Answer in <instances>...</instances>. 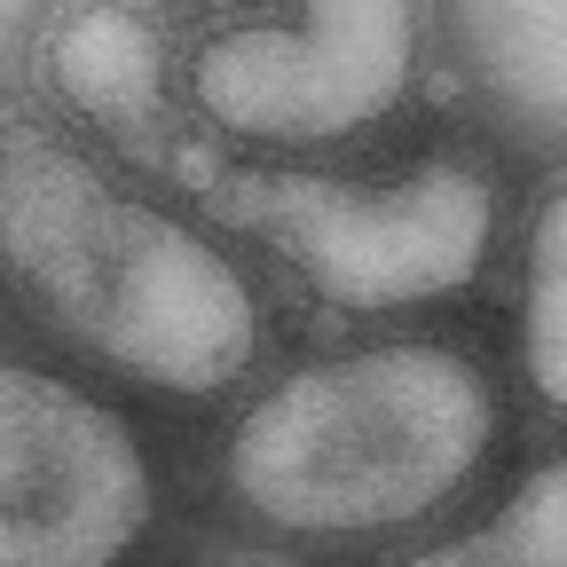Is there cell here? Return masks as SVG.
I'll return each instance as SVG.
<instances>
[{"instance_id":"52a82bcc","label":"cell","mask_w":567,"mask_h":567,"mask_svg":"<svg viewBox=\"0 0 567 567\" xmlns=\"http://www.w3.org/2000/svg\"><path fill=\"white\" fill-rule=\"evenodd\" d=\"M520 363L544 410L567 402V221H559V174H544L528 205V260H520Z\"/></svg>"},{"instance_id":"8992f818","label":"cell","mask_w":567,"mask_h":567,"mask_svg":"<svg viewBox=\"0 0 567 567\" xmlns=\"http://www.w3.org/2000/svg\"><path fill=\"white\" fill-rule=\"evenodd\" d=\"M434 24H450L434 40L465 71L473 126L496 151L551 158L559 151V95H567V17L551 0H481V9H450Z\"/></svg>"},{"instance_id":"277c9868","label":"cell","mask_w":567,"mask_h":567,"mask_svg":"<svg viewBox=\"0 0 567 567\" xmlns=\"http://www.w3.org/2000/svg\"><path fill=\"white\" fill-rule=\"evenodd\" d=\"M434 17L394 0L229 9L174 32V111L205 151L268 166H347L394 142L417 103Z\"/></svg>"},{"instance_id":"5b68a950","label":"cell","mask_w":567,"mask_h":567,"mask_svg":"<svg viewBox=\"0 0 567 567\" xmlns=\"http://www.w3.org/2000/svg\"><path fill=\"white\" fill-rule=\"evenodd\" d=\"M9 551L32 559H111L158 513V465L134 425L40 363H9Z\"/></svg>"},{"instance_id":"3957f363","label":"cell","mask_w":567,"mask_h":567,"mask_svg":"<svg viewBox=\"0 0 567 567\" xmlns=\"http://www.w3.org/2000/svg\"><path fill=\"white\" fill-rule=\"evenodd\" d=\"M134 174L189 197L245 252L292 268L347 316H402L473 292L513 221L505 151L473 118L347 166H245L182 134Z\"/></svg>"},{"instance_id":"7a4b0ae2","label":"cell","mask_w":567,"mask_h":567,"mask_svg":"<svg viewBox=\"0 0 567 567\" xmlns=\"http://www.w3.org/2000/svg\"><path fill=\"white\" fill-rule=\"evenodd\" d=\"M9 284L55 347L197 410L268 371L284 331L260 252L40 111L9 118Z\"/></svg>"},{"instance_id":"ba28073f","label":"cell","mask_w":567,"mask_h":567,"mask_svg":"<svg viewBox=\"0 0 567 567\" xmlns=\"http://www.w3.org/2000/svg\"><path fill=\"white\" fill-rule=\"evenodd\" d=\"M567 551V473L559 457H536L513 488L505 513H488L473 536L442 544L434 559H520V567H559Z\"/></svg>"},{"instance_id":"6da1fadb","label":"cell","mask_w":567,"mask_h":567,"mask_svg":"<svg viewBox=\"0 0 567 567\" xmlns=\"http://www.w3.org/2000/svg\"><path fill=\"white\" fill-rule=\"evenodd\" d=\"M205 442V496L276 551H347L442 520L488 481L505 394L481 347L363 331L252 371Z\"/></svg>"}]
</instances>
